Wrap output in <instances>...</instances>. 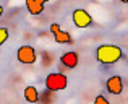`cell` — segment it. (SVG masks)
<instances>
[{
    "label": "cell",
    "instance_id": "obj_1",
    "mask_svg": "<svg viewBox=\"0 0 128 104\" xmlns=\"http://www.w3.org/2000/svg\"><path fill=\"white\" fill-rule=\"evenodd\" d=\"M123 57V51L118 46L114 44H102L96 49V59L102 65H114Z\"/></svg>",
    "mask_w": 128,
    "mask_h": 104
},
{
    "label": "cell",
    "instance_id": "obj_2",
    "mask_svg": "<svg viewBox=\"0 0 128 104\" xmlns=\"http://www.w3.org/2000/svg\"><path fill=\"white\" fill-rule=\"evenodd\" d=\"M44 83H46L47 91H62L68 85V78H66V75H63L60 72H52L46 76Z\"/></svg>",
    "mask_w": 128,
    "mask_h": 104
},
{
    "label": "cell",
    "instance_id": "obj_3",
    "mask_svg": "<svg viewBox=\"0 0 128 104\" xmlns=\"http://www.w3.org/2000/svg\"><path fill=\"white\" fill-rule=\"evenodd\" d=\"M16 60L23 65H34L36 60H38V54H36V49L32 46H21L16 51Z\"/></svg>",
    "mask_w": 128,
    "mask_h": 104
},
{
    "label": "cell",
    "instance_id": "obj_4",
    "mask_svg": "<svg viewBox=\"0 0 128 104\" xmlns=\"http://www.w3.org/2000/svg\"><path fill=\"white\" fill-rule=\"evenodd\" d=\"M72 18H73V25H75L76 28L84 29V28H89V26L92 25V16H91L84 8H76V10H73Z\"/></svg>",
    "mask_w": 128,
    "mask_h": 104
},
{
    "label": "cell",
    "instance_id": "obj_5",
    "mask_svg": "<svg viewBox=\"0 0 128 104\" xmlns=\"http://www.w3.org/2000/svg\"><path fill=\"white\" fill-rule=\"evenodd\" d=\"M50 33L54 34V41H55L57 44H72L73 42L72 34H70L68 31H63L58 23H52V25H50Z\"/></svg>",
    "mask_w": 128,
    "mask_h": 104
},
{
    "label": "cell",
    "instance_id": "obj_6",
    "mask_svg": "<svg viewBox=\"0 0 128 104\" xmlns=\"http://www.w3.org/2000/svg\"><path fill=\"white\" fill-rule=\"evenodd\" d=\"M106 88H107V91H109L110 94H115V96L122 94L123 93V80H122V76L112 75L109 80H107Z\"/></svg>",
    "mask_w": 128,
    "mask_h": 104
},
{
    "label": "cell",
    "instance_id": "obj_7",
    "mask_svg": "<svg viewBox=\"0 0 128 104\" xmlns=\"http://www.w3.org/2000/svg\"><path fill=\"white\" fill-rule=\"evenodd\" d=\"M78 60H80V57H78V54L75 51H68V52H65L62 57H60L62 65L66 67V68H75V67L78 65Z\"/></svg>",
    "mask_w": 128,
    "mask_h": 104
},
{
    "label": "cell",
    "instance_id": "obj_8",
    "mask_svg": "<svg viewBox=\"0 0 128 104\" xmlns=\"http://www.w3.org/2000/svg\"><path fill=\"white\" fill-rule=\"evenodd\" d=\"M46 7V0H26V8L31 15H41Z\"/></svg>",
    "mask_w": 128,
    "mask_h": 104
},
{
    "label": "cell",
    "instance_id": "obj_9",
    "mask_svg": "<svg viewBox=\"0 0 128 104\" xmlns=\"http://www.w3.org/2000/svg\"><path fill=\"white\" fill-rule=\"evenodd\" d=\"M23 96H24L26 101L31 102V104H36V102L39 101V91H38V88H36V86H32V85L26 86L24 91H23Z\"/></svg>",
    "mask_w": 128,
    "mask_h": 104
},
{
    "label": "cell",
    "instance_id": "obj_10",
    "mask_svg": "<svg viewBox=\"0 0 128 104\" xmlns=\"http://www.w3.org/2000/svg\"><path fill=\"white\" fill-rule=\"evenodd\" d=\"M8 36H10L8 29H6V28H0V46H2V44H5V42H6Z\"/></svg>",
    "mask_w": 128,
    "mask_h": 104
},
{
    "label": "cell",
    "instance_id": "obj_11",
    "mask_svg": "<svg viewBox=\"0 0 128 104\" xmlns=\"http://www.w3.org/2000/svg\"><path fill=\"white\" fill-rule=\"evenodd\" d=\"M94 104H110V102H109V99H107L104 94H99V96L94 98Z\"/></svg>",
    "mask_w": 128,
    "mask_h": 104
}]
</instances>
